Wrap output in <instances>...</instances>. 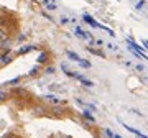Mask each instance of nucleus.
Here are the masks:
<instances>
[{"label": "nucleus", "mask_w": 148, "mask_h": 138, "mask_svg": "<svg viewBox=\"0 0 148 138\" xmlns=\"http://www.w3.org/2000/svg\"><path fill=\"white\" fill-rule=\"evenodd\" d=\"M127 44L130 46L132 49H135V51H138V53L143 56V59H148V56H147V53H145V46H138L135 41H132V40H127Z\"/></svg>", "instance_id": "obj_1"}, {"label": "nucleus", "mask_w": 148, "mask_h": 138, "mask_svg": "<svg viewBox=\"0 0 148 138\" xmlns=\"http://www.w3.org/2000/svg\"><path fill=\"white\" fill-rule=\"evenodd\" d=\"M76 35H77V36H81V38H84L86 41L90 43V44H92V43H95L94 40H92V36H90V33L89 31H82L81 28H76Z\"/></svg>", "instance_id": "obj_2"}, {"label": "nucleus", "mask_w": 148, "mask_h": 138, "mask_svg": "<svg viewBox=\"0 0 148 138\" xmlns=\"http://www.w3.org/2000/svg\"><path fill=\"white\" fill-rule=\"evenodd\" d=\"M43 7H45L46 10H49V12H54L56 8H58V3H56L54 0H43Z\"/></svg>", "instance_id": "obj_3"}, {"label": "nucleus", "mask_w": 148, "mask_h": 138, "mask_svg": "<svg viewBox=\"0 0 148 138\" xmlns=\"http://www.w3.org/2000/svg\"><path fill=\"white\" fill-rule=\"evenodd\" d=\"M123 127H125V130H128V132H132L133 135H137L138 138H148L147 135H143L142 132H138V130H135V128H132V127H128V125H125V123H123Z\"/></svg>", "instance_id": "obj_4"}, {"label": "nucleus", "mask_w": 148, "mask_h": 138, "mask_svg": "<svg viewBox=\"0 0 148 138\" xmlns=\"http://www.w3.org/2000/svg\"><path fill=\"white\" fill-rule=\"evenodd\" d=\"M84 21H87V23H89L92 28H99V23H95L94 18H92L90 15H84Z\"/></svg>", "instance_id": "obj_5"}, {"label": "nucleus", "mask_w": 148, "mask_h": 138, "mask_svg": "<svg viewBox=\"0 0 148 138\" xmlns=\"http://www.w3.org/2000/svg\"><path fill=\"white\" fill-rule=\"evenodd\" d=\"M76 79H79L81 82H82V85H86V87H92V85H94L89 79H86L84 76H81V74H77V77H76Z\"/></svg>", "instance_id": "obj_6"}, {"label": "nucleus", "mask_w": 148, "mask_h": 138, "mask_svg": "<svg viewBox=\"0 0 148 138\" xmlns=\"http://www.w3.org/2000/svg\"><path fill=\"white\" fill-rule=\"evenodd\" d=\"M66 54H68V58L71 59V61H74V63H79V61H81V58L74 53V51H66Z\"/></svg>", "instance_id": "obj_7"}, {"label": "nucleus", "mask_w": 148, "mask_h": 138, "mask_svg": "<svg viewBox=\"0 0 148 138\" xmlns=\"http://www.w3.org/2000/svg\"><path fill=\"white\" fill-rule=\"evenodd\" d=\"M32 49H35V46H30V44H28V46H23V48H20L18 51H16V53H18V56H20V54H27V53H30Z\"/></svg>", "instance_id": "obj_8"}, {"label": "nucleus", "mask_w": 148, "mask_h": 138, "mask_svg": "<svg viewBox=\"0 0 148 138\" xmlns=\"http://www.w3.org/2000/svg\"><path fill=\"white\" fill-rule=\"evenodd\" d=\"M82 117H84L86 120H89L90 123H94V122H95V118L92 117V115H90V112H89V110H86V109L82 110Z\"/></svg>", "instance_id": "obj_9"}, {"label": "nucleus", "mask_w": 148, "mask_h": 138, "mask_svg": "<svg viewBox=\"0 0 148 138\" xmlns=\"http://www.w3.org/2000/svg\"><path fill=\"white\" fill-rule=\"evenodd\" d=\"M36 61H38V64L46 63V61H48V53H41L40 56H38V59H36Z\"/></svg>", "instance_id": "obj_10"}, {"label": "nucleus", "mask_w": 148, "mask_h": 138, "mask_svg": "<svg viewBox=\"0 0 148 138\" xmlns=\"http://www.w3.org/2000/svg\"><path fill=\"white\" fill-rule=\"evenodd\" d=\"M10 61H12V58L8 56V54H5V53L2 54V66H5V64H8Z\"/></svg>", "instance_id": "obj_11"}, {"label": "nucleus", "mask_w": 148, "mask_h": 138, "mask_svg": "<svg viewBox=\"0 0 148 138\" xmlns=\"http://www.w3.org/2000/svg\"><path fill=\"white\" fill-rule=\"evenodd\" d=\"M79 66H81V68H90V63H89V61L81 59V61H79Z\"/></svg>", "instance_id": "obj_12"}, {"label": "nucleus", "mask_w": 148, "mask_h": 138, "mask_svg": "<svg viewBox=\"0 0 148 138\" xmlns=\"http://www.w3.org/2000/svg\"><path fill=\"white\" fill-rule=\"evenodd\" d=\"M54 71H56L54 66H48V68L45 69V72H46V74H54Z\"/></svg>", "instance_id": "obj_13"}, {"label": "nucleus", "mask_w": 148, "mask_h": 138, "mask_svg": "<svg viewBox=\"0 0 148 138\" xmlns=\"http://www.w3.org/2000/svg\"><path fill=\"white\" fill-rule=\"evenodd\" d=\"M36 74H38V68L30 69V72H28V76H36Z\"/></svg>", "instance_id": "obj_14"}, {"label": "nucleus", "mask_w": 148, "mask_h": 138, "mask_svg": "<svg viewBox=\"0 0 148 138\" xmlns=\"http://www.w3.org/2000/svg\"><path fill=\"white\" fill-rule=\"evenodd\" d=\"M135 8H137V10H140V8H143V0H140V2H138L137 5H135Z\"/></svg>", "instance_id": "obj_15"}, {"label": "nucleus", "mask_w": 148, "mask_h": 138, "mask_svg": "<svg viewBox=\"0 0 148 138\" xmlns=\"http://www.w3.org/2000/svg\"><path fill=\"white\" fill-rule=\"evenodd\" d=\"M107 48H109V49H112V51H115V49H117V46H115V44H112V43H109V44H107Z\"/></svg>", "instance_id": "obj_16"}, {"label": "nucleus", "mask_w": 148, "mask_h": 138, "mask_svg": "<svg viewBox=\"0 0 148 138\" xmlns=\"http://www.w3.org/2000/svg\"><path fill=\"white\" fill-rule=\"evenodd\" d=\"M66 23H69V18L63 16V18H61V25H66Z\"/></svg>", "instance_id": "obj_17"}, {"label": "nucleus", "mask_w": 148, "mask_h": 138, "mask_svg": "<svg viewBox=\"0 0 148 138\" xmlns=\"http://www.w3.org/2000/svg\"><path fill=\"white\" fill-rule=\"evenodd\" d=\"M106 133H107V135H109V137H110V138H114V137H115V135L112 133V130H109V128H107V130H106Z\"/></svg>", "instance_id": "obj_18"}, {"label": "nucleus", "mask_w": 148, "mask_h": 138, "mask_svg": "<svg viewBox=\"0 0 148 138\" xmlns=\"http://www.w3.org/2000/svg\"><path fill=\"white\" fill-rule=\"evenodd\" d=\"M95 44H97V46H101V44H104V41H102V40H95Z\"/></svg>", "instance_id": "obj_19"}, {"label": "nucleus", "mask_w": 148, "mask_h": 138, "mask_svg": "<svg viewBox=\"0 0 148 138\" xmlns=\"http://www.w3.org/2000/svg\"><path fill=\"white\" fill-rule=\"evenodd\" d=\"M137 71H143V66H142V64H137Z\"/></svg>", "instance_id": "obj_20"}, {"label": "nucleus", "mask_w": 148, "mask_h": 138, "mask_svg": "<svg viewBox=\"0 0 148 138\" xmlns=\"http://www.w3.org/2000/svg\"><path fill=\"white\" fill-rule=\"evenodd\" d=\"M2 138H13V137H12V135H3Z\"/></svg>", "instance_id": "obj_21"}, {"label": "nucleus", "mask_w": 148, "mask_h": 138, "mask_svg": "<svg viewBox=\"0 0 148 138\" xmlns=\"http://www.w3.org/2000/svg\"><path fill=\"white\" fill-rule=\"evenodd\" d=\"M114 138H122V137H120V135H115V137H114Z\"/></svg>", "instance_id": "obj_22"}]
</instances>
